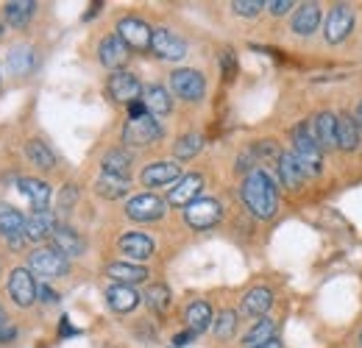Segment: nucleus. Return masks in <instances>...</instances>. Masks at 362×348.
Returning <instances> with one entry per match:
<instances>
[{
	"mask_svg": "<svg viewBox=\"0 0 362 348\" xmlns=\"http://www.w3.org/2000/svg\"><path fill=\"white\" fill-rule=\"evenodd\" d=\"M243 201L248 207V212L254 218L268 220L276 215V207H279V195H276V184L265 170H251L243 181Z\"/></svg>",
	"mask_w": 362,
	"mask_h": 348,
	"instance_id": "1",
	"label": "nucleus"
},
{
	"mask_svg": "<svg viewBox=\"0 0 362 348\" xmlns=\"http://www.w3.org/2000/svg\"><path fill=\"white\" fill-rule=\"evenodd\" d=\"M293 156L301 165L304 175H317L323 170V151L315 142L313 131L307 126H296L293 129Z\"/></svg>",
	"mask_w": 362,
	"mask_h": 348,
	"instance_id": "2",
	"label": "nucleus"
},
{
	"mask_svg": "<svg viewBox=\"0 0 362 348\" xmlns=\"http://www.w3.org/2000/svg\"><path fill=\"white\" fill-rule=\"evenodd\" d=\"M67 257H62L56 248H37L31 251L28 257V270L34 276H42V279H59L67 273Z\"/></svg>",
	"mask_w": 362,
	"mask_h": 348,
	"instance_id": "3",
	"label": "nucleus"
},
{
	"mask_svg": "<svg viewBox=\"0 0 362 348\" xmlns=\"http://www.w3.org/2000/svg\"><path fill=\"white\" fill-rule=\"evenodd\" d=\"M156 139H162V126L151 115H142L136 120H129L126 129H123V142L126 145H134V148L153 145Z\"/></svg>",
	"mask_w": 362,
	"mask_h": 348,
	"instance_id": "4",
	"label": "nucleus"
},
{
	"mask_svg": "<svg viewBox=\"0 0 362 348\" xmlns=\"http://www.w3.org/2000/svg\"><path fill=\"white\" fill-rule=\"evenodd\" d=\"M8 296L17 306H31L40 296V287L28 267H14L8 276Z\"/></svg>",
	"mask_w": 362,
	"mask_h": 348,
	"instance_id": "5",
	"label": "nucleus"
},
{
	"mask_svg": "<svg viewBox=\"0 0 362 348\" xmlns=\"http://www.w3.org/2000/svg\"><path fill=\"white\" fill-rule=\"evenodd\" d=\"M221 215H223V209H221V204H218L215 198H198V201H192V204L184 209L187 226H192V228H198V231L212 228V226L221 220Z\"/></svg>",
	"mask_w": 362,
	"mask_h": 348,
	"instance_id": "6",
	"label": "nucleus"
},
{
	"mask_svg": "<svg viewBox=\"0 0 362 348\" xmlns=\"http://www.w3.org/2000/svg\"><path fill=\"white\" fill-rule=\"evenodd\" d=\"M354 31V11L349 6H334L323 23V40L332 45L343 42Z\"/></svg>",
	"mask_w": 362,
	"mask_h": 348,
	"instance_id": "7",
	"label": "nucleus"
},
{
	"mask_svg": "<svg viewBox=\"0 0 362 348\" xmlns=\"http://www.w3.org/2000/svg\"><path fill=\"white\" fill-rule=\"evenodd\" d=\"M151 50L165 62H181L187 56V42L181 37H176L173 31H168V28H153Z\"/></svg>",
	"mask_w": 362,
	"mask_h": 348,
	"instance_id": "8",
	"label": "nucleus"
},
{
	"mask_svg": "<svg viewBox=\"0 0 362 348\" xmlns=\"http://www.w3.org/2000/svg\"><path fill=\"white\" fill-rule=\"evenodd\" d=\"M170 87H173V92L179 95L181 100L195 103V100L204 98L206 81H204V76H201L198 70H176V73L170 76Z\"/></svg>",
	"mask_w": 362,
	"mask_h": 348,
	"instance_id": "9",
	"label": "nucleus"
},
{
	"mask_svg": "<svg viewBox=\"0 0 362 348\" xmlns=\"http://www.w3.org/2000/svg\"><path fill=\"white\" fill-rule=\"evenodd\" d=\"M117 37L126 42V47H134V50H148L151 47V25L142 23L139 17H123L117 23Z\"/></svg>",
	"mask_w": 362,
	"mask_h": 348,
	"instance_id": "10",
	"label": "nucleus"
},
{
	"mask_svg": "<svg viewBox=\"0 0 362 348\" xmlns=\"http://www.w3.org/2000/svg\"><path fill=\"white\" fill-rule=\"evenodd\" d=\"M126 215L139 223H151V220H159L165 215V201L159 195H151V192H142L134 195L129 204H126Z\"/></svg>",
	"mask_w": 362,
	"mask_h": 348,
	"instance_id": "11",
	"label": "nucleus"
},
{
	"mask_svg": "<svg viewBox=\"0 0 362 348\" xmlns=\"http://www.w3.org/2000/svg\"><path fill=\"white\" fill-rule=\"evenodd\" d=\"M56 215L50 212V209H34L31 212V218H25V240L28 243H42L47 237H53V231H56Z\"/></svg>",
	"mask_w": 362,
	"mask_h": 348,
	"instance_id": "12",
	"label": "nucleus"
},
{
	"mask_svg": "<svg viewBox=\"0 0 362 348\" xmlns=\"http://www.w3.org/2000/svg\"><path fill=\"white\" fill-rule=\"evenodd\" d=\"M109 95L120 103H134L142 98V84L136 81V76L126 73V70H117L112 79H109Z\"/></svg>",
	"mask_w": 362,
	"mask_h": 348,
	"instance_id": "13",
	"label": "nucleus"
},
{
	"mask_svg": "<svg viewBox=\"0 0 362 348\" xmlns=\"http://www.w3.org/2000/svg\"><path fill=\"white\" fill-rule=\"evenodd\" d=\"M204 190V175L198 173H189V175H181L176 181V187L168 192V204L173 207H189L192 201H198V192Z\"/></svg>",
	"mask_w": 362,
	"mask_h": 348,
	"instance_id": "14",
	"label": "nucleus"
},
{
	"mask_svg": "<svg viewBox=\"0 0 362 348\" xmlns=\"http://www.w3.org/2000/svg\"><path fill=\"white\" fill-rule=\"evenodd\" d=\"M98 59H100V64L103 67H109V70H120L126 62H129V47L126 42L115 34V37H106L100 47H98Z\"/></svg>",
	"mask_w": 362,
	"mask_h": 348,
	"instance_id": "15",
	"label": "nucleus"
},
{
	"mask_svg": "<svg viewBox=\"0 0 362 348\" xmlns=\"http://www.w3.org/2000/svg\"><path fill=\"white\" fill-rule=\"evenodd\" d=\"M53 245L50 248H56L62 257H81L84 254V240H81V234L76 231V228H70V226H56V231H53Z\"/></svg>",
	"mask_w": 362,
	"mask_h": 348,
	"instance_id": "16",
	"label": "nucleus"
},
{
	"mask_svg": "<svg viewBox=\"0 0 362 348\" xmlns=\"http://www.w3.org/2000/svg\"><path fill=\"white\" fill-rule=\"evenodd\" d=\"M120 254H126L129 260L134 262H145L153 257V240L148 234H139V231H132V234H123L120 237Z\"/></svg>",
	"mask_w": 362,
	"mask_h": 348,
	"instance_id": "17",
	"label": "nucleus"
},
{
	"mask_svg": "<svg viewBox=\"0 0 362 348\" xmlns=\"http://www.w3.org/2000/svg\"><path fill=\"white\" fill-rule=\"evenodd\" d=\"M181 178V168L176 162H153L142 170V184L145 187H165Z\"/></svg>",
	"mask_w": 362,
	"mask_h": 348,
	"instance_id": "18",
	"label": "nucleus"
},
{
	"mask_svg": "<svg viewBox=\"0 0 362 348\" xmlns=\"http://www.w3.org/2000/svg\"><path fill=\"white\" fill-rule=\"evenodd\" d=\"M142 103H145V109H148L151 117H165V115H170V109H173L170 92L165 87H159V84H151V87L142 89Z\"/></svg>",
	"mask_w": 362,
	"mask_h": 348,
	"instance_id": "19",
	"label": "nucleus"
},
{
	"mask_svg": "<svg viewBox=\"0 0 362 348\" xmlns=\"http://www.w3.org/2000/svg\"><path fill=\"white\" fill-rule=\"evenodd\" d=\"M317 25H320V6L317 3H301L293 14V31L298 37H310L317 31Z\"/></svg>",
	"mask_w": 362,
	"mask_h": 348,
	"instance_id": "20",
	"label": "nucleus"
},
{
	"mask_svg": "<svg viewBox=\"0 0 362 348\" xmlns=\"http://www.w3.org/2000/svg\"><path fill=\"white\" fill-rule=\"evenodd\" d=\"M106 276L115 279V284H126V287H132V284L145 282L148 270H145L142 265H134V262H112V265L106 267Z\"/></svg>",
	"mask_w": 362,
	"mask_h": 348,
	"instance_id": "21",
	"label": "nucleus"
},
{
	"mask_svg": "<svg viewBox=\"0 0 362 348\" xmlns=\"http://www.w3.org/2000/svg\"><path fill=\"white\" fill-rule=\"evenodd\" d=\"M313 137L320 145V151L337 148V117L332 112H320L315 117V126H313Z\"/></svg>",
	"mask_w": 362,
	"mask_h": 348,
	"instance_id": "22",
	"label": "nucleus"
},
{
	"mask_svg": "<svg viewBox=\"0 0 362 348\" xmlns=\"http://www.w3.org/2000/svg\"><path fill=\"white\" fill-rule=\"evenodd\" d=\"M184 320H187V326H189L192 335H201V332H206L215 323V315H212V306L206 304V301H195V304L187 306Z\"/></svg>",
	"mask_w": 362,
	"mask_h": 348,
	"instance_id": "23",
	"label": "nucleus"
},
{
	"mask_svg": "<svg viewBox=\"0 0 362 348\" xmlns=\"http://www.w3.org/2000/svg\"><path fill=\"white\" fill-rule=\"evenodd\" d=\"M34 64H37V53L28 45H17L6 59V67L11 76H28L34 70Z\"/></svg>",
	"mask_w": 362,
	"mask_h": 348,
	"instance_id": "24",
	"label": "nucleus"
},
{
	"mask_svg": "<svg viewBox=\"0 0 362 348\" xmlns=\"http://www.w3.org/2000/svg\"><path fill=\"white\" fill-rule=\"evenodd\" d=\"M20 192L31 201L34 209H47L50 204V187H47L42 178H20Z\"/></svg>",
	"mask_w": 362,
	"mask_h": 348,
	"instance_id": "25",
	"label": "nucleus"
},
{
	"mask_svg": "<svg viewBox=\"0 0 362 348\" xmlns=\"http://www.w3.org/2000/svg\"><path fill=\"white\" fill-rule=\"evenodd\" d=\"M106 301L115 312H132L139 304V296H136L134 287H126V284H112L106 290Z\"/></svg>",
	"mask_w": 362,
	"mask_h": 348,
	"instance_id": "26",
	"label": "nucleus"
},
{
	"mask_svg": "<svg viewBox=\"0 0 362 348\" xmlns=\"http://www.w3.org/2000/svg\"><path fill=\"white\" fill-rule=\"evenodd\" d=\"M360 145V126L351 115H340L337 117V148L340 151H357Z\"/></svg>",
	"mask_w": 362,
	"mask_h": 348,
	"instance_id": "27",
	"label": "nucleus"
},
{
	"mask_svg": "<svg viewBox=\"0 0 362 348\" xmlns=\"http://www.w3.org/2000/svg\"><path fill=\"white\" fill-rule=\"evenodd\" d=\"M95 192H98L100 198H106V201H117V198H123V195L129 192V178L103 173L95 181Z\"/></svg>",
	"mask_w": 362,
	"mask_h": 348,
	"instance_id": "28",
	"label": "nucleus"
},
{
	"mask_svg": "<svg viewBox=\"0 0 362 348\" xmlns=\"http://www.w3.org/2000/svg\"><path fill=\"white\" fill-rule=\"evenodd\" d=\"M273 306V293L268 287H254V290H248L245 293V298H243V309L248 312V315H254V318H265V312Z\"/></svg>",
	"mask_w": 362,
	"mask_h": 348,
	"instance_id": "29",
	"label": "nucleus"
},
{
	"mask_svg": "<svg viewBox=\"0 0 362 348\" xmlns=\"http://www.w3.org/2000/svg\"><path fill=\"white\" fill-rule=\"evenodd\" d=\"M279 178H281V184L290 187V190H298V187L304 184L307 175H304L301 165L296 162L293 153H281V156H279Z\"/></svg>",
	"mask_w": 362,
	"mask_h": 348,
	"instance_id": "30",
	"label": "nucleus"
},
{
	"mask_svg": "<svg viewBox=\"0 0 362 348\" xmlns=\"http://www.w3.org/2000/svg\"><path fill=\"white\" fill-rule=\"evenodd\" d=\"M276 320H271V318H262V320H257L251 329H248V335L243 337V346L245 348H259L265 346L268 340H273L276 337Z\"/></svg>",
	"mask_w": 362,
	"mask_h": 348,
	"instance_id": "31",
	"label": "nucleus"
},
{
	"mask_svg": "<svg viewBox=\"0 0 362 348\" xmlns=\"http://www.w3.org/2000/svg\"><path fill=\"white\" fill-rule=\"evenodd\" d=\"M25 156H28V162H31L34 168H40V170H53V168H56V156H53V151L47 148L42 139L25 142Z\"/></svg>",
	"mask_w": 362,
	"mask_h": 348,
	"instance_id": "32",
	"label": "nucleus"
},
{
	"mask_svg": "<svg viewBox=\"0 0 362 348\" xmlns=\"http://www.w3.org/2000/svg\"><path fill=\"white\" fill-rule=\"evenodd\" d=\"M23 231H25V218L20 215V209L0 204V234L8 240V237H17Z\"/></svg>",
	"mask_w": 362,
	"mask_h": 348,
	"instance_id": "33",
	"label": "nucleus"
},
{
	"mask_svg": "<svg viewBox=\"0 0 362 348\" xmlns=\"http://www.w3.org/2000/svg\"><path fill=\"white\" fill-rule=\"evenodd\" d=\"M100 168H103V173L123 175V178H129V170H132V153H129V151L115 148V151H109V153L103 156Z\"/></svg>",
	"mask_w": 362,
	"mask_h": 348,
	"instance_id": "34",
	"label": "nucleus"
},
{
	"mask_svg": "<svg viewBox=\"0 0 362 348\" xmlns=\"http://www.w3.org/2000/svg\"><path fill=\"white\" fill-rule=\"evenodd\" d=\"M34 8H37V3H31V0H11L3 6V14H6L8 25H25L34 17Z\"/></svg>",
	"mask_w": 362,
	"mask_h": 348,
	"instance_id": "35",
	"label": "nucleus"
},
{
	"mask_svg": "<svg viewBox=\"0 0 362 348\" xmlns=\"http://www.w3.org/2000/svg\"><path fill=\"white\" fill-rule=\"evenodd\" d=\"M145 304L151 306L153 312L165 315L168 306H170V290H168L165 284H151V287L145 290Z\"/></svg>",
	"mask_w": 362,
	"mask_h": 348,
	"instance_id": "36",
	"label": "nucleus"
},
{
	"mask_svg": "<svg viewBox=\"0 0 362 348\" xmlns=\"http://www.w3.org/2000/svg\"><path fill=\"white\" fill-rule=\"evenodd\" d=\"M201 148H204V137L201 134H184L176 142V156L179 159H192Z\"/></svg>",
	"mask_w": 362,
	"mask_h": 348,
	"instance_id": "37",
	"label": "nucleus"
},
{
	"mask_svg": "<svg viewBox=\"0 0 362 348\" xmlns=\"http://www.w3.org/2000/svg\"><path fill=\"white\" fill-rule=\"evenodd\" d=\"M212 326H215V335H218L221 340H226V337L234 335V329H237V312H234V309H223Z\"/></svg>",
	"mask_w": 362,
	"mask_h": 348,
	"instance_id": "38",
	"label": "nucleus"
},
{
	"mask_svg": "<svg viewBox=\"0 0 362 348\" xmlns=\"http://www.w3.org/2000/svg\"><path fill=\"white\" fill-rule=\"evenodd\" d=\"M231 8H234V14H240V17H257V14L265 8V3H262V0H234Z\"/></svg>",
	"mask_w": 362,
	"mask_h": 348,
	"instance_id": "39",
	"label": "nucleus"
},
{
	"mask_svg": "<svg viewBox=\"0 0 362 348\" xmlns=\"http://www.w3.org/2000/svg\"><path fill=\"white\" fill-rule=\"evenodd\" d=\"M78 201V187L76 184H64V190H62V195H59V209L62 212H70V207Z\"/></svg>",
	"mask_w": 362,
	"mask_h": 348,
	"instance_id": "40",
	"label": "nucleus"
},
{
	"mask_svg": "<svg viewBox=\"0 0 362 348\" xmlns=\"http://www.w3.org/2000/svg\"><path fill=\"white\" fill-rule=\"evenodd\" d=\"M265 8L271 11L273 17H281V14H287L293 8V3L290 0H271V3H265Z\"/></svg>",
	"mask_w": 362,
	"mask_h": 348,
	"instance_id": "41",
	"label": "nucleus"
},
{
	"mask_svg": "<svg viewBox=\"0 0 362 348\" xmlns=\"http://www.w3.org/2000/svg\"><path fill=\"white\" fill-rule=\"evenodd\" d=\"M40 296H42V298H45L47 304H53V301H59V296H56V293H53V290H50V287H40Z\"/></svg>",
	"mask_w": 362,
	"mask_h": 348,
	"instance_id": "42",
	"label": "nucleus"
},
{
	"mask_svg": "<svg viewBox=\"0 0 362 348\" xmlns=\"http://www.w3.org/2000/svg\"><path fill=\"white\" fill-rule=\"evenodd\" d=\"M192 337H195L192 332H184V335H176V337H173V343H176V346H187Z\"/></svg>",
	"mask_w": 362,
	"mask_h": 348,
	"instance_id": "43",
	"label": "nucleus"
},
{
	"mask_svg": "<svg viewBox=\"0 0 362 348\" xmlns=\"http://www.w3.org/2000/svg\"><path fill=\"white\" fill-rule=\"evenodd\" d=\"M14 335H17V332H14L11 326H3V329H0V343H8Z\"/></svg>",
	"mask_w": 362,
	"mask_h": 348,
	"instance_id": "44",
	"label": "nucleus"
},
{
	"mask_svg": "<svg viewBox=\"0 0 362 348\" xmlns=\"http://www.w3.org/2000/svg\"><path fill=\"white\" fill-rule=\"evenodd\" d=\"M223 64H226V79H231V70H234V62H231V56H223Z\"/></svg>",
	"mask_w": 362,
	"mask_h": 348,
	"instance_id": "45",
	"label": "nucleus"
},
{
	"mask_svg": "<svg viewBox=\"0 0 362 348\" xmlns=\"http://www.w3.org/2000/svg\"><path fill=\"white\" fill-rule=\"evenodd\" d=\"M259 348H284V346H281V340H276V337H273V340H268L265 346H259Z\"/></svg>",
	"mask_w": 362,
	"mask_h": 348,
	"instance_id": "46",
	"label": "nucleus"
},
{
	"mask_svg": "<svg viewBox=\"0 0 362 348\" xmlns=\"http://www.w3.org/2000/svg\"><path fill=\"white\" fill-rule=\"evenodd\" d=\"M354 120H357V126H360V131H362V103H360V109H357V117H354Z\"/></svg>",
	"mask_w": 362,
	"mask_h": 348,
	"instance_id": "47",
	"label": "nucleus"
},
{
	"mask_svg": "<svg viewBox=\"0 0 362 348\" xmlns=\"http://www.w3.org/2000/svg\"><path fill=\"white\" fill-rule=\"evenodd\" d=\"M6 320H8V318H6V312H3V306H0V329L6 326Z\"/></svg>",
	"mask_w": 362,
	"mask_h": 348,
	"instance_id": "48",
	"label": "nucleus"
},
{
	"mask_svg": "<svg viewBox=\"0 0 362 348\" xmlns=\"http://www.w3.org/2000/svg\"><path fill=\"white\" fill-rule=\"evenodd\" d=\"M360 343H362V335H360Z\"/></svg>",
	"mask_w": 362,
	"mask_h": 348,
	"instance_id": "49",
	"label": "nucleus"
}]
</instances>
